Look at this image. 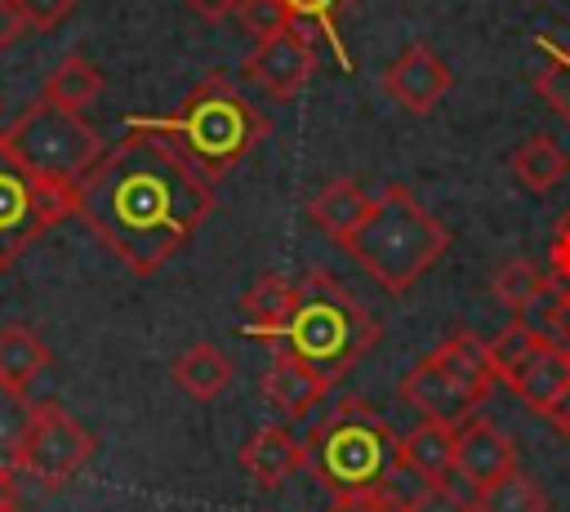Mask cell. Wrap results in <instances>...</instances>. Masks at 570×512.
<instances>
[{
  "label": "cell",
  "mask_w": 570,
  "mask_h": 512,
  "mask_svg": "<svg viewBox=\"0 0 570 512\" xmlns=\"http://www.w3.org/2000/svg\"><path fill=\"white\" fill-rule=\"evenodd\" d=\"M209 214L214 187L147 129H125L76 187V218L134 276H156Z\"/></svg>",
  "instance_id": "6da1fadb"
},
{
  "label": "cell",
  "mask_w": 570,
  "mask_h": 512,
  "mask_svg": "<svg viewBox=\"0 0 570 512\" xmlns=\"http://www.w3.org/2000/svg\"><path fill=\"white\" fill-rule=\"evenodd\" d=\"M129 129H147L165 138L209 187L227 178L272 129L263 107H254L223 71H209L174 111L165 116H129Z\"/></svg>",
  "instance_id": "7a4b0ae2"
},
{
  "label": "cell",
  "mask_w": 570,
  "mask_h": 512,
  "mask_svg": "<svg viewBox=\"0 0 570 512\" xmlns=\"http://www.w3.org/2000/svg\"><path fill=\"white\" fill-rule=\"evenodd\" d=\"M379 334H383V325L352 298V289L334 272L312 267L298 280V298H294L289 316L281 325L263 329L258 338L285 356L312 365L330 383H338L379 343Z\"/></svg>",
  "instance_id": "3957f363"
},
{
  "label": "cell",
  "mask_w": 570,
  "mask_h": 512,
  "mask_svg": "<svg viewBox=\"0 0 570 512\" xmlns=\"http://www.w3.org/2000/svg\"><path fill=\"white\" fill-rule=\"evenodd\" d=\"M303 445L316 485H325L330 499H347V494H370L383 481V472L396 463L401 436L361 396H334V401L325 396L307 414Z\"/></svg>",
  "instance_id": "277c9868"
},
{
  "label": "cell",
  "mask_w": 570,
  "mask_h": 512,
  "mask_svg": "<svg viewBox=\"0 0 570 512\" xmlns=\"http://www.w3.org/2000/svg\"><path fill=\"white\" fill-rule=\"evenodd\" d=\"M343 249L387 294H405L450 249V227L428 205H419L405 183H387L374 191L365 218L352 227Z\"/></svg>",
  "instance_id": "5b68a950"
},
{
  "label": "cell",
  "mask_w": 570,
  "mask_h": 512,
  "mask_svg": "<svg viewBox=\"0 0 570 512\" xmlns=\"http://www.w3.org/2000/svg\"><path fill=\"white\" fill-rule=\"evenodd\" d=\"M9 142V151L45 183V187H62V191H76L80 178L98 165V156L107 151L98 129L80 116V111H67L49 98H36L27 102L9 129L0 134Z\"/></svg>",
  "instance_id": "8992f818"
},
{
  "label": "cell",
  "mask_w": 570,
  "mask_h": 512,
  "mask_svg": "<svg viewBox=\"0 0 570 512\" xmlns=\"http://www.w3.org/2000/svg\"><path fill=\"white\" fill-rule=\"evenodd\" d=\"M62 218H76V191L45 187L0 138V272H9L18 254Z\"/></svg>",
  "instance_id": "52a82bcc"
},
{
  "label": "cell",
  "mask_w": 570,
  "mask_h": 512,
  "mask_svg": "<svg viewBox=\"0 0 570 512\" xmlns=\"http://www.w3.org/2000/svg\"><path fill=\"white\" fill-rule=\"evenodd\" d=\"M94 450H98L94 432L80 419H71L58 401H31V423L13 472L36 481L40 490H62L94 459Z\"/></svg>",
  "instance_id": "ba28073f"
},
{
  "label": "cell",
  "mask_w": 570,
  "mask_h": 512,
  "mask_svg": "<svg viewBox=\"0 0 570 512\" xmlns=\"http://www.w3.org/2000/svg\"><path fill=\"white\" fill-rule=\"evenodd\" d=\"M316 71V36L303 27H285L267 40H258V49L245 58V76L276 102H289L307 89Z\"/></svg>",
  "instance_id": "9c48e42d"
},
{
  "label": "cell",
  "mask_w": 570,
  "mask_h": 512,
  "mask_svg": "<svg viewBox=\"0 0 570 512\" xmlns=\"http://www.w3.org/2000/svg\"><path fill=\"white\" fill-rule=\"evenodd\" d=\"M517 467V445L512 436L485 419V414H472L463 427H454V463H450V481H463L472 494L485 490L490 481L508 476Z\"/></svg>",
  "instance_id": "30bf717a"
},
{
  "label": "cell",
  "mask_w": 570,
  "mask_h": 512,
  "mask_svg": "<svg viewBox=\"0 0 570 512\" xmlns=\"http://www.w3.org/2000/svg\"><path fill=\"white\" fill-rule=\"evenodd\" d=\"M401 401H405L419 419H436V423H450V427H463V423L481 410V401H476L432 352L401 378Z\"/></svg>",
  "instance_id": "8fae6325"
},
{
  "label": "cell",
  "mask_w": 570,
  "mask_h": 512,
  "mask_svg": "<svg viewBox=\"0 0 570 512\" xmlns=\"http://www.w3.org/2000/svg\"><path fill=\"white\" fill-rule=\"evenodd\" d=\"M379 85H383V93H387L392 102H401L410 116H428V111L450 93L454 76H450V67H445L423 40H414V45H405V53H401L392 67H383Z\"/></svg>",
  "instance_id": "7c38bea8"
},
{
  "label": "cell",
  "mask_w": 570,
  "mask_h": 512,
  "mask_svg": "<svg viewBox=\"0 0 570 512\" xmlns=\"http://www.w3.org/2000/svg\"><path fill=\"white\" fill-rule=\"evenodd\" d=\"M236 463H240V472H245L254 485L276 490V485H285L294 472L307 467V445H303L298 432H289V423H267V427H258V432L240 445Z\"/></svg>",
  "instance_id": "4fadbf2b"
},
{
  "label": "cell",
  "mask_w": 570,
  "mask_h": 512,
  "mask_svg": "<svg viewBox=\"0 0 570 512\" xmlns=\"http://www.w3.org/2000/svg\"><path fill=\"white\" fill-rule=\"evenodd\" d=\"M330 378L325 374H316L312 365H303V361H294V356H285V352H276L272 356V370L263 374V401L285 419V423H303L325 396H330Z\"/></svg>",
  "instance_id": "5bb4252c"
},
{
  "label": "cell",
  "mask_w": 570,
  "mask_h": 512,
  "mask_svg": "<svg viewBox=\"0 0 570 512\" xmlns=\"http://www.w3.org/2000/svg\"><path fill=\"white\" fill-rule=\"evenodd\" d=\"M503 383L521 396V405H525L530 414H543V419H548V410H552V405L561 401V392L570 387V352L557 347L552 338H543Z\"/></svg>",
  "instance_id": "9a60e30c"
},
{
  "label": "cell",
  "mask_w": 570,
  "mask_h": 512,
  "mask_svg": "<svg viewBox=\"0 0 570 512\" xmlns=\"http://www.w3.org/2000/svg\"><path fill=\"white\" fill-rule=\"evenodd\" d=\"M370 200H374V191H365L356 178H330V183L307 200V223H312L316 232H325L330 240L343 245V240L352 236V227L365 218Z\"/></svg>",
  "instance_id": "2e32d148"
},
{
  "label": "cell",
  "mask_w": 570,
  "mask_h": 512,
  "mask_svg": "<svg viewBox=\"0 0 570 512\" xmlns=\"http://www.w3.org/2000/svg\"><path fill=\"white\" fill-rule=\"evenodd\" d=\"M232 361H227V352H218L214 343H191L187 352H178L174 356V365H169V378H174V387L178 392H187L191 401H214L218 392H227V383H232Z\"/></svg>",
  "instance_id": "e0dca14e"
},
{
  "label": "cell",
  "mask_w": 570,
  "mask_h": 512,
  "mask_svg": "<svg viewBox=\"0 0 570 512\" xmlns=\"http://www.w3.org/2000/svg\"><path fill=\"white\" fill-rule=\"evenodd\" d=\"M476 401H485L490 396V387L499 383V374H494V361H490V343L481 338V334H472V329H454L436 352H432Z\"/></svg>",
  "instance_id": "ac0fdd59"
},
{
  "label": "cell",
  "mask_w": 570,
  "mask_h": 512,
  "mask_svg": "<svg viewBox=\"0 0 570 512\" xmlns=\"http://www.w3.org/2000/svg\"><path fill=\"white\" fill-rule=\"evenodd\" d=\"M396 454L423 476V481H450V463H454V427L450 423H436V419H419Z\"/></svg>",
  "instance_id": "d6986e66"
},
{
  "label": "cell",
  "mask_w": 570,
  "mask_h": 512,
  "mask_svg": "<svg viewBox=\"0 0 570 512\" xmlns=\"http://www.w3.org/2000/svg\"><path fill=\"white\" fill-rule=\"evenodd\" d=\"M49 365V347L31 325H4L0 329V387L27 392Z\"/></svg>",
  "instance_id": "ffe728a7"
},
{
  "label": "cell",
  "mask_w": 570,
  "mask_h": 512,
  "mask_svg": "<svg viewBox=\"0 0 570 512\" xmlns=\"http://www.w3.org/2000/svg\"><path fill=\"white\" fill-rule=\"evenodd\" d=\"M512 178L525 187V191H552L566 174H570V151L552 138V134H534L525 138L517 151H512Z\"/></svg>",
  "instance_id": "44dd1931"
},
{
  "label": "cell",
  "mask_w": 570,
  "mask_h": 512,
  "mask_svg": "<svg viewBox=\"0 0 570 512\" xmlns=\"http://www.w3.org/2000/svg\"><path fill=\"white\" fill-rule=\"evenodd\" d=\"M294 298H298V280H285L281 272H263L245 294H240V312H245V334H263V329H272V325H281L285 316H289V307H294Z\"/></svg>",
  "instance_id": "7402d4cb"
},
{
  "label": "cell",
  "mask_w": 570,
  "mask_h": 512,
  "mask_svg": "<svg viewBox=\"0 0 570 512\" xmlns=\"http://www.w3.org/2000/svg\"><path fill=\"white\" fill-rule=\"evenodd\" d=\"M102 93V71L85 58V53H67L49 76H45V89L40 98L67 107V111H85L94 98Z\"/></svg>",
  "instance_id": "603a6c76"
},
{
  "label": "cell",
  "mask_w": 570,
  "mask_h": 512,
  "mask_svg": "<svg viewBox=\"0 0 570 512\" xmlns=\"http://www.w3.org/2000/svg\"><path fill=\"white\" fill-rule=\"evenodd\" d=\"M472 512H548V494L534 476L512 467L508 476H499L472 494Z\"/></svg>",
  "instance_id": "cb8c5ba5"
},
{
  "label": "cell",
  "mask_w": 570,
  "mask_h": 512,
  "mask_svg": "<svg viewBox=\"0 0 570 512\" xmlns=\"http://www.w3.org/2000/svg\"><path fill=\"white\" fill-rule=\"evenodd\" d=\"M281 4H285V13L294 18V27L321 36V40L334 49V58H338L343 67H352V58H347V49H343V36H338V18H343L356 0H281Z\"/></svg>",
  "instance_id": "d4e9b609"
},
{
  "label": "cell",
  "mask_w": 570,
  "mask_h": 512,
  "mask_svg": "<svg viewBox=\"0 0 570 512\" xmlns=\"http://www.w3.org/2000/svg\"><path fill=\"white\" fill-rule=\"evenodd\" d=\"M539 49H543V67L534 71L530 89H534V93H539V98L570 125V45L543 36Z\"/></svg>",
  "instance_id": "484cf974"
},
{
  "label": "cell",
  "mask_w": 570,
  "mask_h": 512,
  "mask_svg": "<svg viewBox=\"0 0 570 512\" xmlns=\"http://www.w3.org/2000/svg\"><path fill=\"white\" fill-rule=\"evenodd\" d=\"M543 285H548V272L534 267L530 258H512V263H503V267L490 276V294H494L512 316H521L525 303H530Z\"/></svg>",
  "instance_id": "4316f807"
},
{
  "label": "cell",
  "mask_w": 570,
  "mask_h": 512,
  "mask_svg": "<svg viewBox=\"0 0 570 512\" xmlns=\"http://www.w3.org/2000/svg\"><path fill=\"white\" fill-rule=\"evenodd\" d=\"M543 338H548L543 329H534V325H525L521 316H512V321L490 338V361H494L499 383H503V378H508V374H512V370H517V365H521V361H525Z\"/></svg>",
  "instance_id": "83f0119b"
},
{
  "label": "cell",
  "mask_w": 570,
  "mask_h": 512,
  "mask_svg": "<svg viewBox=\"0 0 570 512\" xmlns=\"http://www.w3.org/2000/svg\"><path fill=\"white\" fill-rule=\"evenodd\" d=\"M27 423H31V401H27V392L0 387V467H9V472H13V463H18Z\"/></svg>",
  "instance_id": "f1b7e54d"
},
{
  "label": "cell",
  "mask_w": 570,
  "mask_h": 512,
  "mask_svg": "<svg viewBox=\"0 0 570 512\" xmlns=\"http://www.w3.org/2000/svg\"><path fill=\"white\" fill-rule=\"evenodd\" d=\"M236 18L245 22V31H249L254 40H267V36H276V31H285V27H294V18L285 13L281 0H240Z\"/></svg>",
  "instance_id": "f546056e"
},
{
  "label": "cell",
  "mask_w": 570,
  "mask_h": 512,
  "mask_svg": "<svg viewBox=\"0 0 570 512\" xmlns=\"http://www.w3.org/2000/svg\"><path fill=\"white\" fill-rule=\"evenodd\" d=\"M401 512H472V499L463 490H454L450 481H432L423 485Z\"/></svg>",
  "instance_id": "4dcf8cb0"
},
{
  "label": "cell",
  "mask_w": 570,
  "mask_h": 512,
  "mask_svg": "<svg viewBox=\"0 0 570 512\" xmlns=\"http://www.w3.org/2000/svg\"><path fill=\"white\" fill-rule=\"evenodd\" d=\"M13 4H18L22 22L36 27V31H53V27L67 22L71 9H76V0H13Z\"/></svg>",
  "instance_id": "1f68e13d"
},
{
  "label": "cell",
  "mask_w": 570,
  "mask_h": 512,
  "mask_svg": "<svg viewBox=\"0 0 570 512\" xmlns=\"http://www.w3.org/2000/svg\"><path fill=\"white\" fill-rule=\"evenodd\" d=\"M548 280L557 285L561 298H570V245L552 240V254H548Z\"/></svg>",
  "instance_id": "d6a6232c"
},
{
  "label": "cell",
  "mask_w": 570,
  "mask_h": 512,
  "mask_svg": "<svg viewBox=\"0 0 570 512\" xmlns=\"http://www.w3.org/2000/svg\"><path fill=\"white\" fill-rule=\"evenodd\" d=\"M22 27H27V22H22L18 4H13V0H0V53L22 36Z\"/></svg>",
  "instance_id": "836d02e7"
},
{
  "label": "cell",
  "mask_w": 570,
  "mask_h": 512,
  "mask_svg": "<svg viewBox=\"0 0 570 512\" xmlns=\"http://www.w3.org/2000/svg\"><path fill=\"white\" fill-rule=\"evenodd\" d=\"M334 512H396L392 503L379 499V490L370 494H347V499H334Z\"/></svg>",
  "instance_id": "e575fe53"
},
{
  "label": "cell",
  "mask_w": 570,
  "mask_h": 512,
  "mask_svg": "<svg viewBox=\"0 0 570 512\" xmlns=\"http://www.w3.org/2000/svg\"><path fill=\"white\" fill-rule=\"evenodd\" d=\"M557 347H566L570 352V298H561L557 303V312H552V321H548V329H543Z\"/></svg>",
  "instance_id": "d590c367"
},
{
  "label": "cell",
  "mask_w": 570,
  "mask_h": 512,
  "mask_svg": "<svg viewBox=\"0 0 570 512\" xmlns=\"http://www.w3.org/2000/svg\"><path fill=\"white\" fill-rule=\"evenodd\" d=\"M187 9H196V18H205V22H218V18L236 13L240 0H187Z\"/></svg>",
  "instance_id": "8d00e7d4"
},
{
  "label": "cell",
  "mask_w": 570,
  "mask_h": 512,
  "mask_svg": "<svg viewBox=\"0 0 570 512\" xmlns=\"http://www.w3.org/2000/svg\"><path fill=\"white\" fill-rule=\"evenodd\" d=\"M548 423H552V427H557V436L570 445V387H566V392H561V401L548 410Z\"/></svg>",
  "instance_id": "74e56055"
},
{
  "label": "cell",
  "mask_w": 570,
  "mask_h": 512,
  "mask_svg": "<svg viewBox=\"0 0 570 512\" xmlns=\"http://www.w3.org/2000/svg\"><path fill=\"white\" fill-rule=\"evenodd\" d=\"M4 503H13V472L9 467H0V508Z\"/></svg>",
  "instance_id": "f35d334b"
},
{
  "label": "cell",
  "mask_w": 570,
  "mask_h": 512,
  "mask_svg": "<svg viewBox=\"0 0 570 512\" xmlns=\"http://www.w3.org/2000/svg\"><path fill=\"white\" fill-rule=\"evenodd\" d=\"M552 240H561V245H570V209L557 218V232H552Z\"/></svg>",
  "instance_id": "ab89813d"
},
{
  "label": "cell",
  "mask_w": 570,
  "mask_h": 512,
  "mask_svg": "<svg viewBox=\"0 0 570 512\" xmlns=\"http://www.w3.org/2000/svg\"><path fill=\"white\" fill-rule=\"evenodd\" d=\"M0 512H22V508H18V503H4V508H0Z\"/></svg>",
  "instance_id": "60d3db41"
}]
</instances>
